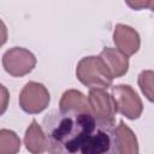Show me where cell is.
<instances>
[{
  "label": "cell",
  "mask_w": 154,
  "mask_h": 154,
  "mask_svg": "<svg viewBox=\"0 0 154 154\" xmlns=\"http://www.w3.org/2000/svg\"><path fill=\"white\" fill-rule=\"evenodd\" d=\"M100 126L91 113L84 112L53 111L42 122L51 153L83 154L89 140Z\"/></svg>",
  "instance_id": "1"
},
{
  "label": "cell",
  "mask_w": 154,
  "mask_h": 154,
  "mask_svg": "<svg viewBox=\"0 0 154 154\" xmlns=\"http://www.w3.org/2000/svg\"><path fill=\"white\" fill-rule=\"evenodd\" d=\"M76 77L85 87L107 89L112 87L113 77L100 57L90 55L82 58L76 66Z\"/></svg>",
  "instance_id": "2"
},
{
  "label": "cell",
  "mask_w": 154,
  "mask_h": 154,
  "mask_svg": "<svg viewBox=\"0 0 154 154\" xmlns=\"http://www.w3.org/2000/svg\"><path fill=\"white\" fill-rule=\"evenodd\" d=\"M111 97L113 100L116 112L123 114L130 120H135L141 117L143 112V103L131 85H113L111 89Z\"/></svg>",
  "instance_id": "3"
},
{
  "label": "cell",
  "mask_w": 154,
  "mask_h": 154,
  "mask_svg": "<svg viewBox=\"0 0 154 154\" xmlns=\"http://www.w3.org/2000/svg\"><path fill=\"white\" fill-rule=\"evenodd\" d=\"M87 97L96 123L105 128H113L116 124L117 112L111 94L101 88H90Z\"/></svg>",
  "instance_id": "4"
},
{
  "label": "cell",
  "mask_w": 154,
  "mask_h": 154,
  "mask_svg": "<svg viewBox=\"0 0 154 154\" xmlns=\"http://www.w3.org/2000/svg\"><path fill=\"white\" fill-rule=\"evenodd\" d=\"M18 101L20 108L25 113L37 114L48 107L51 96L48 89L43 84L30 81L20 90Z\"/></svg>",
  "instance_id": "5"
},
{
  "label": "cell",
  "mask_w": 154,
  "mask_h": 154,
  "mask_svg": "<svg viewBox=\"0 0 154 154\" xmlns=\"http://www.w3.org/2000/svg\"><path fill=\"white\" fill-rule=\"evenodd\" d=\"M4 70L12 77H23L36 66V57L26 48L13 47L2 55Z\"/></svg>",
  "instance_id": "6"
},
{
  "label": "cell",
  "mask_w": 154,
  "mask_h": 154,
  "mask_svg": "<svg viewBox=\"0 0 154 154\" xmlns=\"http://www.w3.org/2000/svg\"><path fill=\"white\" fill-rule=\"evenodd\" d=\"M112 135V149L111 153L116 154H137L138 142L134 131L120 120L119 124L111 129Z\"/></svg>",
  "instance_id": "7"
},
{
  "label": "cell",
  "mask_w": 154,
  "mask_h": 154,
  "mask_svg": "<svg viewBox=\"0 0 154 154\" xmlns=\"http://www.w3.org/2000/svg\"><path fill=\"white\" fill-rule=\"evenodd\" d=\"M113 42L118 51L126 57L137 53L141 46V38L138 32L130 25L117 24L113 30Z\"/></svg>",
  "instance_id": "8"
},
{
  "label": "cell",
  "mask_w": 154,
  "mask_h": 154,
  "mask_svg": "<svg viewBox=\"0 0 154 154\" xmlns=\"http://www.w3.org/2000/svg\"><path fill=\"white\" fill-rule=\"evenodd\" d=\"M99 57L101 58L102 63L107 67L108 72L113 77V79L123 77L129 70L128 57L125 54H123L120 51H118L117 48L106 47L101 51Z\"/></svg>",
  "instance_id": "9"
},
{
  "label": "cell",
  "mask_w": 154,
  "mask_h": 154,
  "mask_svg": "<svg viewBox=\"0 0 154 154\" xmlns=\"http://www.w3.org/2000/svg\"><path fill=\"white\" fill-rule=\"evenodd\" d=\"M24 144L26 150L32 154H40L43 152H48V140L47 136L38 123L32 119L31 124L28 126L24 135Z\"/></svg>",
  "instance_id": "10"
},
{
  "label": "cell",
  "mask_w": 154,
  "mask_h": 154,
  "mask_svg": "<svg viewBox=\"0 0 154 154\" xmlns=\"http://www.w3.org/2000/svg\"><path fill=\"white\" fill-rule=\"evenodd\" d=\"M59 111L91 113L88 97L76 89H69L61 95V99L59 101Z\"/></svg>",
  "instance_id": "11"
},
{
  "label": "cell",
  "mask_w": 154,
  "mask_h": 154,
  "mask_svg": "<svg viewBox=\"0 0 154 154\" xmlns=\"http://www.w3.org/2000/svg\"><path fill=\"white\" fill-rule=\"evenodd\" d=\"M19 136L8 129L0 130V154H16L20 150Z\"/></svg>",
  "instance_id": "12"
},
{
  "label": "cell",
  "mask_w": 154,
  "mask_h": 154,
  "mask_svg": "<svg viewBox=\"0 0 154 154\" xmlns=\"http://www.w3.org/2000/svg\"><path fill=\"white\" fill-rule=\"evenodd\" d=\"M153 77L152 70H144L138 75V85L144 96L152 102L153 101Z\"/></svg>",
  "instance_id": "13"
},
{
  "label": "cell",
  "mask_w": 154,
  "mask_h": 154,
  "mask_svg": "<svg viewBox=\"0 0 154 154\" xmlns=\"http://www.w3.org/2000/svg\"><path fill=\"white\" fill-rule=\"evenodd\" d=\"M153 1L154 0H125L126 5L132 10H152L153 8Z\"/></svg>",
  "instance_id": "14"
},
{
  "label": "cell",
  "mask_w": 154,
  "mask_h": 154,
  "mask_svg": "<svg viewBox=\"0 0 154 154\" xmlns=\"http://www.w3.org/2000/svg\"><path fill=\"white\" fill-rule=\"evenodd\" d=\"M8 102H10V91L4 84L0 83V116H2L7 111Z\"/></svg>",
  "instance_id": "15"
},
{
  "label": "cell",
  "mask_w": 154,
  "mask_h": 154,
  "mask_svg": "<svg viewBox=\"0 0 154 154\" xmlns=\"http://www.w3.org/2000/svg\"><path fill=\"white\" fill-rule=\"evenodd\" d=\"M7 26L6 24L0 19V47H2L7 41Z\"/></svg>",
  "instance_id": "16"
}]
</instances>
